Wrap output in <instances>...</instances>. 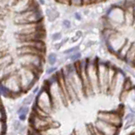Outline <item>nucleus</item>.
Listing matches in <instances>:
<instances>
[{
  "mask_svg": "<svg viewBox=\"0 0 135 135\" xmlns=\"http://www.w3.org/2000/svg\"><path fill=\"white\" fill-rule=\"evenodd\" d=\"M42 20H43V15L39 8L36 9H28L17 13V15L15 16V23L20 25L41 22Z\"/></svg>",
  "mask_w": 135,
  "mask_h": 135,
  "instance_id": "obj_1",
  "label": "nucleus"
},
{
  "mask_svg": "<svg viewBox=\"0 0 135 135\" xmlns=\"http://www.w3.org/2000/svg\"><path fill=\"white\" fill-rule=\"evenodd\" d=\"M19 117L20 121H25V118H26V115H25V114H20Z\"/></svg>",
  "mask_w": 135,
  "mask_h": 135,
  "instance_id": "obj_20",
  "label": "nucleus"
},
{
  "mask_svg": "<svg viewBox=\"0 0 135 135\" xmlns=\"http://www.w3.org/2000/svg\"><path fill=\"white\" fill-rule=\"evenodd\" d=\"M52 37L54 41H57L62 37V35H61V33H55V34H53Z\"/></svg>",
  "mask_w": 135,
  "mask_h": 135,
  "instance_id": "obj_16",
  "label": "nucleus"
},
{
  "mask_svg": "<svg viewBox=\"0 0 135 135\" xmlns=\"http://www.w3.org/2000/svg\"><path fill=\"white\" fill-rule=\"evenodd\" d=\"M1 125H2V134H5L6 130H7V123L5 122H1Z\"/></svg>",
  "mask_w": 135,
  "mask_h": 135,
  "instance_id": "obj_15",
  "label": "nucleus"
},
{
  "mask_svg": "<svg viewBox=\"0 0 135 135\" xmlns=\"http://www.w3.org/2000/svg\"><path fill=\"white\" fill-rule=\"evenodd\" d=\"M62 25H64V27L66 28H70L71 27V23H70V21L69 20H64L62 21Z\"/></svg>",
  "mask_w": 135,
  "mask_h": 135,
  "instance_id": "obj_17",
  "label": "nucleus"
},
{
  "mask_svg": "<svg viewBox=\"0 0 135 135\" xmlns=\"http://www.w3.org/2000/svg\"><path fill=\"white\" fill-rule=\"evenodd\" d=\"M28 112H29V108H28V107H20L19 110H18V113H19V115L20 114H26L28 113Z\"/></svg>",
  "mask_w": 135,
  "mask_h": 135,
  "instance_id": "obj_12",
  "label": "nucleus"
},
{
  "mask_svg": "<svg viewBox=\"0 0 135 135\" xmlns=\"http://www.w3.org/2000/svg\"><path fill=\"white\" fill-rule=\"evenodd\" d=\"M95 128L98 130V133H102V134H114L117 133V129L119 128L114 126L112 124H110L108 122H103L100 119L96 122L95 123Z\"/></svg>",
  "mask_w": 135,
  "mask_h": 135,
  "instance_id": "obj_4",
  "label": "nucleus"
},
{
  "mask_svg": "<svg viewBox=\"0 0 135 135\" xmlns=\"http://www.w3.org/2000/svg\"><path fill=\"white\" fill-rule=\"evenodd\" d=\"M74 16L76 17V19H78V20H80V19H81V17L79 16V15L78 14V13H75V14H74Z\"/></svg>",
  "mask_w": 135,
  "mask_h": 135,
  "instance_id": "obj_22",
  "label": "nucleus"
},
{
  "mask_svg": "<svg viewBox=\"0 0 135 135\" xmlns=\"http://www.w3.org/2000/svg\"><path fill=\"white\" fill-rule=\"evenodd\" d=\"M1 122H6L7 121V115H6V112H5V109L3 107H2V111H1Z\"/></svg>",
  "mask_w": 135,
  "mask_h": 135,
  "instance_id": "obj_13",
  "label": "nucleus"
},
{
  "mask_svg": "<svg viewBox=\"0 0 135 135\" xmlns=\"http://www.w3.org/2000/svg\"><path fill=\"white\" fill-rule=\"evenodd\" d=\"M132 42H130L128 41H126L125 44L122 46V48L119 50V52L117 53V57L121 59V60H125V57L127 56V54H128V51L131 47V46H132Z\"/></svg>",
  "mask_w": 135,
  "mask_h": 135,
  "instance_id": "obj_5",
  "label": "nucleus"
},
{
  "mask_svg": "<svg viewBox=\"0 0 135 135\" xmlns=\"http://www.w3.org/2000/svg\"><path fill=\"white\" fill-rule=\"evenodd\" d=\"M57 70V68H50V69H48L47 70H46V74H52V73H54L55 71Z\"/></svg>",
  "mask_w": 135,
  "mask_h": 135,
  "instance_id": "obj_19",
  "label": "nucleus"
},
{
  "mask_svg": "<svg viewBox=\"0 0 135 135\" xmlns=\"http://www.w3.org/2000/svg\"><path fill=\"white\" fill-rule=\"evenodd\" d=\"M134 60H135V44L133 43L125 57V61L127 62V63H128V64L133 65Z\"/></svg>",
  "mask_w": 135,
  "mask_h": 135,
  "instance_id": "obj_6",
  "label": "nucleus"
},
{
  "mask_svg": "<svg viewBox=\"0 0 135 135\" xmlns=\"http://www.w3.org/2000/svg\"><path fill=\"white\" fill-rule=\"evenodd\" d=\"M0 90H1V94L4 97H8V98H12L13 97V92L9 88H8L5 84L3 83L1 84V87H0Z\"/></svg>",
  "mask_w": 135,
  "mask_h": 135,
  "instance_id": "obj_7",
  "label": "nucleus"
},
{
  "mask_svg": "<svg viewBox=\"0 0 135 135\" xmlns=\"http://www.w3.org/2000/svg\"><path fill=\"white\" fill-rule=\"evenodd\" d=\"M107 18L111 22L121 24L125 22V10L119 6L111 7L107 13Z\"/></svg>",
  "mask_w": 135,
  "mask_h": 135,
  "instance_id": "obj_2",
  "label": "nucleus"
},
{
  "mask_svg": "<svg viewBox=\"0 0 135 135\" xmlns=\"http://www.w3.org/2000/svg\"><path fill=\"white\" fill-rule=\"evenodd\" d=\"M79 50V46H75V47H73V48H71V49H69V50H67L65 51V54H70L72 52H77V51Z\"/></svg>",
  "mask_w": 135,
  "mask_h": 135,
  "instance_id": "obj_14",
  "label": "nucleus"
},
{
  "mask_svg": "<svg viewBox=\"0 0 135 135\" xmlns=\"http://www.w3.org/2000/svg\"><path fill=\"white\" fill-rule=\"evenodd\" d=\"M84 5H86V4H90L91 3V0H83Z\"/></svg>",
  "mask_w": 135,
  "mask_h": 135,
  "instance_id": "obj_21",
  "label": "nucleus"
},
{
  "mask_svg": "<svg viewBox=\"0 0 135 135\" xmlns=\"http://www.w3.org/2000/svg\"><path fill=\"white\" fill-rule=\"evenodd\" d=\"M47 60H48L49 64H51V65L55 64V63H56V62H57V55L54 54V53L49 54L48 57H47Z\"/></svg>",
  "mask_w": 135,
  "mask_h": 135,
  "instance_id": "obj_9",
  "label": "nucleus"
},
{
  "mask_svg": "<svg viewBox=\"0 0 135 135\" xmlns=\"http://www.w3.org/2000/svg\"><path fill=\"white\" fill-rule=\"evenodd\" d=\"M133 87L132 82L130 81L129 79H125L123 81V84H122V90H130L131 88Z\"/></svg>",
  "mask_w": 135,
  "mask_h": 135,
  "instance_id": "obj_8",
  "label": "nucleus"
},
{
  "mask_svg": "<svg viewBox=\"0 0 135 135\" xmlns=\"http://www.w3.org/2000/svg\"><path fill=\"white\" fill-rule=\"evenodd\" d=\"M14 128H15V129H19V128H20V126H21V124H20V122H19V121H15L14 122Z\"/></svg>",
  "mask_w": 135,
  "mask_h": 135,
  "instance_id": "obj_18",
  "label": "nucleus"
},
{
  "mask_svg": "<svg viewBox=\"0 0 135 135\" xmlns=\"http://www.w3.org/2000/svg\"><path fill=\"white\" fill-rule=\"evenodd\" d=\"M100 1H103V0H97V2H100Z\"/></svg>",
  "mask_w": 135,
  "mask_h": 135,
  "instance_id": "obj_23",
  "label": "nucleus"
},
{
  "mask_svg": "<svg viewBox=\"0 0 135 135\" xmlns=\"http://www.w3.org/2000/svg\"><path fill=\"white\" fill-rule=\"evenodd\" d=\"M98 119L112 124L117 128H120L122 125L121 114L115 112H99Z\"/></svg>",
  "mask_w": 135,
  "mask_h": 135,
  "instance_id": "obj_3",
  "label": "nucleus"
},
{
  "mask_svg": "<svg viewBox=\"0 0 135 135\" xmlns=\"http://www.w3.org/2000/svg\"><path fill=\"white\" fill-rule=\"evenodd\" d=\"M34 101V95H29L26 98H25L23 101L24 105H28L30 104H31L32 102Z\"/></svg>",
  "mask_w": 135,
  "mask_h": 135,
  "instance_id": "obj_10",
  "label": "nucleus"
},
{
  "mask_svg": "<svg viewBox=\"0 0 135 135\" xmlns=\"http://www.w3.org/2000/svg\"><path fill=\"white\" fill-rule=\"evenodd\" d=\"M81 57V53L80 52H74L73 54H72V56L70 57V59L73 62H77L79 59Z\"/></svg>",
  "mask_w": 135,
  "mask_h": 135,
  "instance_id": "obj_11",
  "label": "nucleus"
}]
</instances>
